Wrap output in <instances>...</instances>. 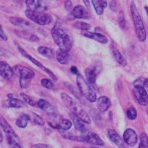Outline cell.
<instances>
[{
    "mask_svg": "<svg viewBox=\"0 0 148 148\" xmlns=\"http://www.w3.org/2000/svg\"><path fill=\"white\" fill-rule=\"evenodd\" d=\"M51 34L59 49L69 52L72 47L73 39L67 31L55 25L51 30Z\"/></svg>",
    "mask_w": 148,
    "mask_h": 148,
    "instance_id": "cell-1",
    "label": "cell"
},
{
    "mask_svg": "<svg viewBox=\"0 0 148 148\" xmlns=\"http://www.w3.org/2000/svg\"><path fill=\"white\" fill-rule=\"evenodd\" d=\"M61 98L63 103L71 112L76 114L86 124L91 123V119L88 114L83 109L80 104L75 99L65 93L61 94Z\"/></svg>",
    "mask_w": 148,
    "mask_h": 148,
    "instance_id": "cell-2",
    "label": "cell"
},
{
    "mask_svg": "<svg viewBox=\"0 0 148 148\" xmlns=\"http://www.w3.org/2000/svg\"><path fill=\"white\" fill-rule=\"evenodd\" d=\"M130 11L134 24L135 29L138 39L140 42H145L146 39V29L142 20L139 12H138L135 2L132 1L130 3Z\"/></svg>",
    "mask_w": 148,
    "mask_h": 148,
    "instance_id": "cell-3",
    "label": "cell"
},
{
    "mask_svg": "<svg viewBox=\"0 0 148 148\" xmlns=\"http://www.w3.org/2000/svg\"><path fill=\"white\" fill-rule=\"evenodd\" d=\"M76 82L82 95L88 101L91 102H95L97 100L96 93L82 75L79 73L77 75Z\"/></svg>",
    "mask_w": 148,
    "mask_h": 148,
    "instance_id": "cell-4",
    "label": "cell"
},
{
    "mask_svg": "<svg viewBox=\"0 0 148 148\" xmlns=\"http://www.w3.org/2000/svg\"><path fill=\"white\" fill-rule=\"evenodd\" d=\"M25 15L28 18L40 25H47L53 20L52 17L47 13L28 9L25 11Z\"/></svg>",
    "mask_w": 148,
    "mask_h": 148,
    "instance_id": "cell-5",
    "label": "cell"
},
{
    "mask_svg": "<svg viewBox=\"0 0 148 148\" xmlns=\"http://www.w3.org/2000/svg\"><path fill=\"white\" fill-rule=\"evenodd\" d=\"M17 49L19 51V52L25 58H27V59H28L31 62H32L34 64H35L36 66H37L38 68H39L40 69H41L42 71H43L45 72H46L50 77V78L53 80L56 81L57 80V77L53 73V72L52 71H51L49 69H48L47 68L45 67L42 64H41L40 62H39L38 60H36V59H35L34 57H32V56H31L29 54H28L26 51L23 49L20 46L18 45L17 46Z\"/></svg>",
    "mask_w": 148,
    "mask_h": 148,
    "instance_id": "cell-6",
    "label": "cell"
},
{
    "mask_svg": "<svg viewBox=\"0 0 148 148\" xmlns=\"http://www.w3.org/2000/svg\"><path fill=\"white\" fill-rule=\"evenodd\" d=\"M133 92L138 102L142 105H148V92L146 88L138 84H134Z\"/></svg>",
    "mask_w": 148,
    "mask_h": 148,
    "instance_id": "cell-7",
    "label": "cell"
},
{
    "mask_svg": "<svg viewBox=\"0 0 148 148\" xmlns=\"http://www.w3.org/2000/svg\"><path fill=\"white\" fill-rule=\"evenodd\" d=\"M13 69L14 75L17 76L20 79L30 80L35 76V73L32 69L21 65H16L14 66Z\"/></svg>",
    "mask_w": 148,
    "mask_h": 148,
    "instance_id": "cell-8",
    "label": "cell"
},
{
    "mask_svg": "<svg viewBox=\"0 0 148 148\" xmlns=\"http://www.w3.org/2000/svg\"><path fill=\"white\" fill-rule=\"evenodd\" d=\"M100 72V68L98 65L87 68L85 69V75L88 83L93 87L96 86V78Z\"/></svg>",
    "mask_w": 148,
    "mask_h": 148,
    "instance_id": "cell-9",
    "label": "cell"
},
{
    "mask_svg": "<svg viewBox=\"0 0 148 148\" xmlns=\"http://www.w3.org/2000/svg\"><path fill=\"white\" fill-rule=\"evenodd\" d=\"M70 13L74 18L88 19L90 17V14L87 9L80 5L75 6Z\"/></svg>",
    "mask_w": 148,
    "mask_h": 148,
    "instance_id": "cell-10",
    "label": "cell"
},
{
    "mask_svg": "<svg viewBox=\"0 0 148 148\" xmlns=\"http://www.w3.org/2000/svg\"><path fill=\"white\" fill-rule=\"evenodd\" d=\"M0 74L5 79L10 80L14 75L13 68H12L6 62L1 61L0 62Z\"/></svg>",
    "mask_w": 148,
    "mask_h": 148,
    "instance_id": "cell-11",
    "label": "cell"
},
{
    "mask_svg": "<svg viewBox=\"0 0 148 148\" xmlns=\"http://www.w3.org/2000/svg\"><path fill=\"white\" fill-rule=\"evenodd\" d=\"M123 139L125 143L130 146L135 145L138 142V136L136 132L132 128H127L124 132Z\"/></svg>",
    "mask_w": 148,
    "mask_h": 148,
    "instance_id": "cell-12",
    "label": "cell"
},
{
    "mask_svg": "<svg viewBox=\"0 0 148 148\" xmlns=\"http://www.w3.org/2000/svg\"><path fill=\"white\" fill-rule=\"evenodd\" d=\"M25 3L28 9L44 12L47 10V6L43 0H25Z\"/></svg>",
    "mask_w": 148,
    "mask_h": 148,
    "instance_id": "cell-13",
    "label": "cell"
},
{
    "mask_svg": "<svg viewBox=\"0 0 148 148\" xmlns=\"http://www.w3.org/2000/svg\"><path fill=\"white\" fill-rule=\"evenodd\" d=\"M83 138L84 142L98 146H102L104 145V142L95 132H88L87 134L83 135Z\"/></svg>",
    "mask_w": 148,
    "mask_h": 148,
    "instance_id": "cell-14",
    "label": "cell"
},
{
    "mask_svg": "<svg viewBox=\"0 0 148 148\" xmlns=\"http://www.w3.org/2000/svg\"><path fill=\"white\" fill-rule=\"evenodd\" d=\"M82 34L86 38L93 39L102 44H106L108 42L107 38L103 34L99 32H92L88 31H83L82 32Z\"/></svg>",
    "mask_w": 148,
    "mask_h": 148,
    "instance_id": "cell-15",
    "label": "cell"
},
{
    "mask_svg": "<svg viewBox=\"0 0 148 148\" xmlns=\"http://www.w3.org/2000/svg\"><path fill=\"white\" fill-rule=\"evenodd\" d=\"M69 115L70 118L72 120V123L75 126V128L77 131L81 132H85L87 131L86 125L84 124L85 123L84 121H83L76 114L72 112Z\"/></svg>",
    "mask_w": 148,
    "mask_h": 148,
    "instance_id": "cell-16",
    "label": "cell"
},
{
    "mask_svg": "<svg viewBox=\"0 0 148 148\" xmlns=\"http://www.w3.org/2000/svg\"><path fill=\"white\" fill-rule=\"evenodd\" d=\"M108 135L109 139L119 147H125V142L123 140L119 135L113 129H109L108 131Z\"/></svg>",
    "mask_w": 148,
    "mask_h": 148,
    "instance_id": "cell-17",
    "label": "cell"
},
{
    "mask_svg": "<svg viewBox=\"0 0 148 148\" xmlns=\"http://www.w3.org/2000/svg\"><path fill=\"white\" fill-rule=\"evenodd\" d=\"M38 107H39L40 109L45 112L48 115L53 114L56 113V110L51 105L48 101L45 99H39L36 103Z\"/></svg>",
    "mask_w": 148,
    "mask_h": 148,
    "instance_id": "cell-18",
    "label": "cell"
},
{
    "mask_svg": "<svg viewBox=\"0 0 148 148\" xmlns=\"http://www.w3.org/2000/svg\"><path fill=\"white\" fill-rule=\"evenodd\" d=\"M111 105V101L110 99L106 96L100 97L97 101V106L99 110L103 113L108 110Z\"/></svg>",
    "mask_w": 148,
    "mask_h": 148,
    "instance_id": "cell-19",
    "label": "cell"
},
{
    "mask_svg": "<svg viewBox=\"0 0 148 148\" xmlns=\"http://www.w3.org/2000/svg\"><path fill=\"white\" fill-rule=\"evenodd\" d=\"M0 123L2 128L7 135H10L18 140V138L16 135V132L14 131L12 127L2 116H1L0 117Z\"/></svg>",
    "mask_w": 148,
    "mask_h": 148,
    "instance_id": "cell-20",
    "label": "cell"
},
{
    "mask_svg": "<svg viewBox=\"0 0 148 148\" xmlns=\"http://www.w3.org/2000/svg\"><path fill=\"white\" fill-rule=\"evenodd\" d=\"M96 13L98 15L103 14L105 8L107 6L106 0H91Z\"/></svg>",
    "mask_w": 148,
    "mask_h": 148,
    "instance_id": "cell-21",
    "label": "cell"
},
{
    "mask_svg": "<svg viewBox=\"0 0 148 148\" xmlns=\"http://www.w3.org/2000/svg\"><path fill=\"white\" fill-rule=\"evenodd\" d=\"M56 59L60 64L65 65L69 62V52H67L60 49H58L56 51Z\"/></svg>",
    "mask_w": 148,
    "mask_h": 148,
    "instance_id": "cell-22",
    "label": "cell"
},
{
    "mask_svg": "<svg viewBox=\"0 0 148 148\" xmlns=\"http://www.w3.org/2000/svg\"><path fill=\"white\" fill-rule=\"evenodd\" d=\"M9 21L12 24L18 27H24L29 25V23L27 21L20 17H10L9 18Z\"/></svg>",
    "mask_w": 148,
    "mask_h": 148,
    "instance_id": "cell-23",
    "label": "cell"
},
{
    "mask_svg": "<svg viewBox=\"0 0 148 148\" xmlns=\"http://www.w3.org/2000/svg\"><path fill=\"white\" fill-rule=\"evenodd\" d=\"M112 52L113 54V56L115 59V60L120 64L123 66H126L127 64V62L125 60V59L124 58V57L122 56L121 53L116 49V48H112Z\"/></svg>",
    "mask_w": 148,
    "mask_h": 148,
    "instance_id": "cell-24",
    "label": "cell"
},
{
    "mask_svg": "<svg viewBox=\"0 0 148 148\" xmlns=\"http://www.w3.org/2000/svg\"><path fill=\"white\" fill-rule=\"evenodd\" d=\"M27 114L28 116L29 120L34 122L36 124H38L41 126L45 124V121L43 119V118L40 117L39 115L37 114L36 113H35L32 112H29Z\"/></svg>",
    "mask_w": 148,
    "mask_h": 148,
    "instance_id": "cell-25",
    "label": "cell"
},
{
    "mask_svg": "<svg viewBox=\"0 0 148 148\" xmlns=\"http://www.w3.org/2000/svg\"><path fill=\"white\" fill-rule=\"evenodd\" d=\"M28 120H29L28 114H21L17 119L16 121V124L17 127L23 128L27 127Z\"/></svg>",
    "mask_w": 148,
    "mask_h": 148,
    "instance_id": "cell-26",
    "label": "cell"
},
{
    "mask_svg": "<svg viewBox=\"0 0 148 148\" xmlns=\"http://www.w3.org/2000/svg\"><path fill=\"white\" fill-rule=\"evenodd\" d=\"M39 53L47 58H51L53 56V51L51 49L46 46H39L37 49Z\"/></svg>",
    "mask_w": 148,
    "mask_h": 148,
    "instance_id": "cell-27",
    "label": "cell"
},
{
    "mask_svg": "<svg viewBox=\"0 0 148 148\" xmlns=\"http://www.w3.org/2000/svg\"><path fill=\"white\" fill-rule=\"evenodd\" d=\"M8 105L9 107L15 108H20L23 107V106L24 105L23 101H21L18 99L14 98L9 99Z\"/></svg>",
    "mask_w": 148,
    "mask_h": 148,
    "instance_id": "cell-28",
    "label": "cell"
},
{
    "mask_svg": "<svg viewBox=\"0 0 148 148\" xmlns=\"http://www.w3.org/2000/svg\"><path fill=\"white\" fill-rule=\"evenodd\" d=\"M14 137L6 134V140L8 145L11 147H21V146L20 145V144L17 142V140Z\"/></svg>",
    "mask_w": 148,
    "mask_h": 148,
    "instance_id": "cell-29",
    "label": "cell"
},
{
    "mask_svg": "<svg viewBox=\"0 0 148 148\" xmlns=\"http://www.w3.org/2000/svg\"><path fill=\"white\" fill-rule=\"evenodd\" d=\"M140 143L139 145V147L147 148L148 147V136L145 132H142L139 136Z\"/></svg>",
    "mask_w": 148,
    "mask_h": 148,
    "instance_id": "cell-30",
    "label": "cell"
},
{
    "mask_svg": "<svg viewBox=\"0 0 148 148\" xmlns=\"http://www.w3.org/2000/svg\"><path fill=\"white\" fill-rule=\"evenodd\" d=\"M74 27L77 29H82L83 31H88L90 29L91 27L88 24L83 21L76 22L74 24Z\"/></svg>",
    "mask_w": 148,
    "mask_h": 148,
    "instance_id": "cell-31",
    "label": "cell"
},
{
    "mask_svg": "<svg viewBox=\"0 0 148 148\" xmlns=\"http://www.w3.org/2000/svg\"><path fill=\"white\" fill-rule=\"evenodd\" d=\"M127 116L130 120H135L137 116V112L135 108L132 106L129 107L127 110Z\"/></svg>",
    "mask_w": 148,
    "mask_h": 148,
    "instance_id": "cell-32",
    "label": "cell"
},
{
    "mask_svg": "<svg viewBox=\"0 0 148 148\" xmlns=\"http://www.w3.org/2000/svg\"><path fill=\"white\" fill-rule=\"evenodd\" d=\"M118 21H119V24L120 27L121 29H124L126 27V21H125V20L124 15V14L122 12H120L119 13Z\"/></svg>",
    "mask_w": 148,
    "mask_h": 148,
    "instance_id": "cell-33",
    "label": "cell"
},
{
    "mask_svg": "<svg viewBox=\"0 0 148 148\" xmlns=\"http://www.w3.org/2000/svg\"><path fill=\"white\" fill-rule=\"evenodd\" d=\"M40 83L43 87L47 89H52L53 87V82L49 79H46V78L42 79L40 81Z\"/></svg>",
    "mask_w": 148,
    "mask_h": 148,
    "instance_id": "cell-34",
    "label": "cell"
},
{
    "mask_svg": "<svg viewBox=\"0 0 148 148\" xmlns=\"http://www.w3.org/2000/svg\"><path fill=\"white\" fill-rule=\"evenodd\" d=\"M21 96L23 97L24 101L25 102H26L27 103H28L29 105H31V106H36V103L31 98H30L29 96H28L27 95H26L25 94L22 92L20 94Z\"/></svg>",
    "mask_w": 148,
    "mask_h": 148,
    "instance_id": "cell-35",
    "label": "cell"
},
{
    "mask_svg": "<svg viewBox=\"0 0 148 148\" xmlns=\"http://www.w3.org/2000/svg\"><path fill=\"white\" fill-rule=\"evenodd\" d=\"M72 7H73V4H72V2H71V0H66L64 3L65 9L68 11H71L73 9Z\"/></svg>",
    "mask_w": 148,
    "mask_h": 148,
    "instance_id": "cell-36",
    "label": "cell"
},
{
    "mask_svg": "<svg viewBox=\"0 0 148 148\" xmlns=\"http://www.w3.org/2000/svg\"><path fill=\"white\" fill-rule=\"evenodd\" d=\"M29 80H28V79H20L19 82H20V86H21L23 88H26L28 86Z\"/></svg>",
    "mask_w": 148,
    "mask_h": 148,
    "instance_id": "cell-37",
    "label": "cell"
},
{
    "mask_svg": "<svg viewBox=\"0 0 148 148\" xmlns=\"http://www.w3.org/2000/svg\"><path fill=\"white\" fill-rule=\"evenodd\" d=\"M110 8L113 11H116L117 9V3L116 1L113 0L110 3Z\"/></svg>",
    "mask_w": 148,
    "mask_h": 148,
    "instance_id": "cell-38",
    "label": "cell"
},
{
    "mask_svg": "<svg viewBox=\"0 0 148 148\" xmlns=\"http://www.w3.org/2000/svg\"><path fill=\"white\" fill-rule=\"evenodd\" d=\"M0 36L1 39H2L3 40H8V36L6 35V34L4 32L2 27H1V31H0Z\"/></svg>",
    "mask_w": 148,
    "mask_h": 148,
    "instance_id": "cell-39",
    "label": "cell"
},
{
    "mask_svg": "<svg viewBox=\"0 0 148 148\" xmlns=\"http://www.w3.org/2000/svg\"><path fill=\"white\" fill-rule=\"evenodd\" d=\"M70 71H71V72L73 74H74V75H77L79 74L78 69H77V67L75 66H72L71 67V68H70Z\"/></svg>",
    "mask_w": 148,
    "mask_h": 148,
    "instance_id": "cell-40",
    "label": "cell"
},
{
    "mask_svg": "<svg viewBox=\"0 0 148 148\" xmlns=\"http://www.w3.org/2000/svg\"><path fill=\"white\" fill-rule=\"evenodd\" d=\"M33 147H39V148H45L48 147L47 145L44 144V143H38V144H35L32 146Z\"/></svg>",
    "mask_w": 148,
    "mask_h": 148,
    "instance_id": "cell-41",
    "label": "cell"
},
{
    "mask_svg": "<svg viewBox=\"0 0 148 148\" xmlns=\"http://www.w3.org/2000/svg\"><path fill=\"white\" fill-rule=\"evenodd\" d=\"M83 2H84V5L86 6L87 8H90V1L89 0H83Z\"/></svg>",
    "mask_w": 148,
    "mask_h": 148,
    "instance_id": "cell-42",
    "label": "cell"
},
{
    "mask_svg": "<svg viewBox=\"0 0 148 148\" xmlns=\"http://www.w3.org/2000/svg\"><path fill=\"white\" fill-rule=\"evenodd\" d=\"M145 11H146V13L147 14V18H148V6H145Z\"/></svg>",
    "mask_w": 148,
    "mask_h": 148,
    "instance_id": "cell-43",
    "label": "cell"
},
{
    "mask_svg": "<svg viewBox=\"0 0 148 148\" xmlns=\"http://www.w3.org/2000/svg\"><path fill=\"white\" fill-rule=\"evenodd\" d=\"M13 94H9L8 95V97L9 99H11V98H13Z\"/></svg>",
    "mask_w": 148,
    "mask_h": 148,
    "instance_id": "cell-44",
    "label": "cell"
},
{
    "mask_svg": "<svg viewBox=\"0 0 148 148\" xmlns=\"http://www.w3.org/2000/svg\"><path fill=\"white\" fill-rule=\"evenodd\" d=\"M0 135H1V140H0V142L2 143V140H3V136H2V134L1 132L0 134Z\"/></svg>",
    "mask_w": 148,
    "mask_h": 148,
    "instance_id": "cell-45",
    "label": "cell"
},
{
    "mask_svg": "<svg viewBox=\"0 0 148 148\" xmlns=\"http://www.w3.org/2000/svg\"><path fill=\"white\" fill-rule=\"evenodd\" d=\"M147 115H148V109L147 110Z\"/></svg>",
    "mask_w": 148,
    "mask_h": 148,
    "instance_id": "cell-46",
    "label": "cell"
}]
</instances>
